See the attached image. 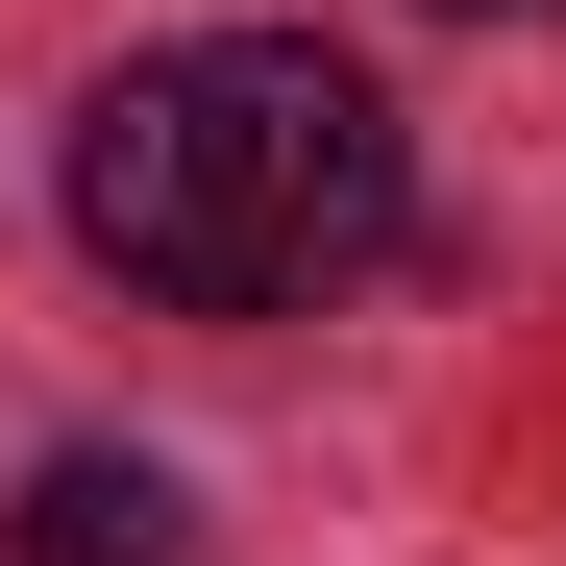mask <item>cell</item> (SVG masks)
<instances>
[{"mask_svg": "<svg viewBox=\"0 0 566 566\" xmlns=\"http://www.w3.org/2000/svg\"><path fill=\"white\" fill-rule=\"evenodd\" d=\"M395 99L321 25H172L74 99V247L172 321H296L395 247Z\"/></svg>", "mask_w": 566, "mask_h": 566, "instance_id": "1", "label": "cell"}, {"mask_svg": "<svg viewBox=\"0 0 566 566\" xmlns=\"http://www.w3.org/2000/svg\"><path fill=\"white\" fill-rule=\"evenodd\" d=\"M0 566H198V493H172L148 443H74V468H25Z\"/></svg>", "mask_w": 566, "mask_h": 566, "instance_id": "2", "label": "cell"}, {"mask_svg": "<svg viewBox=\"0 0 566 566\" xmlns=\"http://www.w3.org/2000/svg\"><path fill=\"white\" fill-rule=\"evenodd\" d=\"M468 25H517V0H468Z\"/></svg>", "mask_w": 566, "mask_h": 566, "instance_id": "3", "label": "cell"}]
</instances>
